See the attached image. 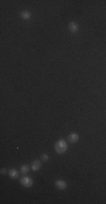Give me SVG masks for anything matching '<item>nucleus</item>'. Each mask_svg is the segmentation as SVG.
<instances>
[{
	"instance_id": "obj_1",
	"label": "nucleus",
	"mask_w": 106,
	"mask_h": 204,
	"mask_svg": "<svg viewBox=\"0 0 106 204\" xmlns=\"http://www.w3.org/2000/svg\"><path fill=\"white\" fill-rule=\"evenodd\" d=\"M54 150H55V152L58 154H63L68 150V143L64 140H59L54 144Z\"/></svg>"
},
{
	"instance_id": "obj_2",
	"label": "nucleus",
	"mask_w": 106,
	"mask_h": 204,
	"mask_svg": "<svg viewBox=\"0 0 106 204\" xmlns=\"http://www.w3.org/2000/svg\"><path fill=\"white\" fill-rule=\"evenodd\" d=\"M20 184H21L24 187L29 188V187H32V186H33L34 182H33V179H32L31 177H28V176H24V177L20 179Z\"/></svg>"
},
{
	"instance_id": "obj_3",
	"label": "nucleus",
	"mask_w": 106,
	"mask_h": 204,
	"mask_svg": "<svg viewBox=\"0 0 106 204\" xmlns=\"http://www.w3.org/2000/svg\"><path fill=\"white\" fill-rule=\"evenodd\" d=\"M55 187H57L58 190H60V191H64V190L68 187V184H67L64 180H62V179H58V180L55 182Z\"/></svg>"
},
{
	"instance_id": "obj_4",
	"label": "nucleus",
	"mask_w": 106,
	"mask_h": 204,
	"mask_svg": "<svg viewBox=\"0 0 106 204\" xmlns=\"http://www.w3.org/2000/svg\"><path fill=\"white\" fill-rule=\"evenodd\" d=\"M41 167H42V162L40 160H34L31 165V168L33 171H38L41 169Z\"/></svg>"
},
{
	"instance_id": "obj_5",
	"label": "nucleus",
	"mask_w": 106,
	"mask_h": 204,
	"mask_svg": "<svg viewBox=\"0 0 106 204\" xmlns=\"http://www.w3.org/2000/svg\"><path fill=\"white\" fill-rule=\"evenodd\" d=\"M68 141L70 143H77L79 141V135L77 133H70L68 136Z\"/></svg>"
},
{
	"instance_id": "obj_6",
	"label": "nucleus",
	"mask_w": 106,
	"mask_h": 204,
	"mask_svg": "<svg viewBox=\"0 0 106 204\" xmlns=\"http://www.w3.org/2000/svg\"><path fill=\"white\" fill-rule=\"evenodd\" d=\"M78 30H79V25L76 22H70L69 23V31L71 33H77Z\"/></svg>"
},
{
	"instance_id": "obj_7",
	"label": "nucleus",
	"mask_w": 106,
	"mask_h": 204,
	"mask_svg": "<svg viewBox=\"0 0 106 204\" xmlns=\"http://www.w3.org/2000/svg\"><path fill=\"white\" fill-rule=\"evenodd\" d=\"M8 175H9V177H10L11 179H16V178H18V176H19V171H18L17 169L12 168V169H9Z\"/></svg>"
},
{
	"instance_id": "obj_8",
	"label": "nucleus",
	"mask_w": 106,
	"mask_h": 204,
	"mask_svg": "<svg viewBox=\"0 0 106 204\" xmlns=\"http://www.w3.org/2000/svg\"><path fill=\"white\" fill-rule=\"evenodd\" d=\"M20 17H21V19L27 20V19H29L32 17V14L28 10H23V11H20Z\"/></svg>"
},
{
	"instance_id": "obj_9",
	"label": "nucleus",
	"mask_w": 106,
	"mask_h": 204,
	"mask_svg": "<svg viewBox=\"0 0 106 204\" xmlns=\"http://www.w3.org/2000/svg\"><path fill=\"white\" fill-rule=\"evenodd\" d=\"M20 174L21 175H27L28 174V171H29V166L28 165H23L21 167H20Z\"/></svg>"
},
{
	"instance_id": "obj_10",
	"label": "nucleus",
	"mask_w": 106,
	"mask_h": 204,
	"mask_svg": "<svg viewBox=\"0 0 106 204\" xmlns=\"http://www.w3.org/2000/svg\"><path fill=\"white\" fill-rule=\"evenodd\" d=\"M41 159H42L43 161H47V160H49V155H47L46 153H43V154L41 155Z\"/></svg>"
},
{
	"instance_id": "obj_11",
	"label": "nucleus",
	"mask_w": 106,
	"mask_h": 204,
	"mask_svg": "<svg viewBox=\"0 0 106 204\" xmlns=\"http://www.w3.org/2000/svg\"><path fill=\"white\" fill-rule=\"evenodd\" d=\"M0 172L3 175V174H6V172H7V170H6V169H1V170H0Z\"/></svg>"
}]
</instances>
